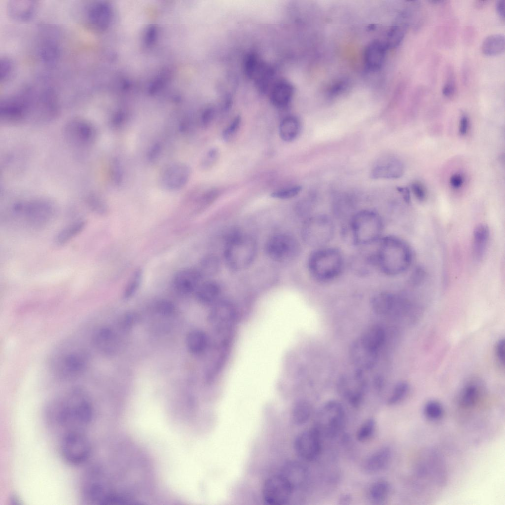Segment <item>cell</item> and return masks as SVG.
<instances>
[{
    "mask_svg": "<svg viewBox=\"0 0 505 505\" xmlns=\"http://www.w3.org/2000/svg\"><path fill=\"white\" fill-rule=\"evenodd\" d=\"M48 411L53 421L68 432H81L93 419L90 399L86 393L78 387L69 389L54 399Z\"/></svg>",
    "mask_w": 505,
    "mask_h": 505,
    "instance_id": "obj_1",
    "label": "cell"
},
{
    "mask_svg": "<svg viewBox=\"0 0 505 505\" xmlns=\"http://www.w3.org/2000/svg\"><path fill=\"white\" fill-rule=\"evenodd\" d=\"M372 254L375 266L389 276H396L405 272L411 265L413 258L409 244L401 238L393 235L382 237Z\"/></svg>",
    "mask_w": 505,
    "mask_h": 505,
    "instance_id": "obj_2",
    "label": "cell"
},
{
    "mask_svg": "<svg viewBox=\"0 0 505 505\" xmlns=\"http://www.w3.org/2000/svg\"><path fill=\"white\" fill-rule=\"evenodd\" d=\"M90 361L88 350L73 342H66L53 352L49 361L53 374L59 379L70 381L83 374Z\"/></svg>",
    "mask_w": 505,
    "mask_h": 505,
    "instance_id": "obj_3",
    "label": "cell"
},
{
    "mask_svg": "<svg viewBox=\"0 0 505 505\" xmlns=\"http://www.w3.org/2000/svg\"><path fill=\"white\" fill-rule=\"evenodd\" d=\"M345 260L341 251L327 246L314 249L308 259V269L311 277L320 283H327L340 276Z\"/></svg>",
    "mask_w": 505,
    "mask_h": 505,
    "instance_id": "obj_4",
    "label": "cell"
},
{
    "mask_svg": "<svg viewBox=\"0 0 505 505\" xmlns=\"http://www.w3.org/2000/svg\"><path fill=\"white\" fill-rule=\"evenodd\" d=\"M347 225L349 237L355 245H370L378 242L382 237L383 219L373 210H362L354 213Z\"/></svg>",
    "mask_w": 505,
    "mask_h": 505,
    "instance_id": "obj_5",
    "label": "cell"
},
{
    "mask_svg": "<svg viewBox=\"0 0 505 505\" xmlns=\"http://www.w3.org/2000/svg\"><path fill=\"white\" fill-rule=\"evenodd\" d=\"M256 252V243L252 237L235 232L227 239L224 256L227 265L231 269L240 271L252 263Z\"/></svg>",
    "mask_w": 505,
    "mask_h": 505,
    "instance_id": "obj_6",
    "label": "cell"
},
{
    "mask_svg": "<svg viewBox=\"0 0 505 505\" xmlns=\"http://www.w3.org/2000/svg\"><path fill=\"white\" fill-rule=\"evenodd\" d=\"M335 232L333 220L328 215L318 214L305 219L301 229V236L309 247L317 249L326 246Z\"/></svg>",
    "mask_w": 505,
    "mask_h": 505,
    "instance_id": "obj_7",
    "label": "cell"
},
{
    "mask_svg": "<svg viewBox=\"0 0 505 505\" xmlns=\"http://www.w3.org/2000/svg\"><path fill=\"white\" fill-rule=\"evenodd\" d=\"M344 420L345 410L342 404L336 400H329L317 411L314 427L322 437L331 439L340 433Z\"/></svg>",
    "mask_w": 505,
    "mask_h": 505,
    "instance_id": "obj_8",
    "label": "cell"
},
{
    "mask_svg": "<svg viewBox=\"0 0 505 505\" xmlns=\"http://www.w3.org/2000/svg\"><path fill=\"white\" fill-rule=\"evenodd\" d=\"M61 453L64 460L72 465H79L90 458L92 447L88 438L82 432H67L60 446Z\"/></svg>",
    "mask_w": 505,
    "mask_h": 505,
    "instance_id": "obj_9",
    "label": "cell"
},
{
    "mask_svg": "<svg viewBox=\"0 0 505 505\" xmlns=\"http://www.w3.org/2000/svg\"><path fill=\"white\" fill-rule=\"evenodd\" d=\"M298 241L291 235L281 233L274 235L267 241L266 253L271 259L281 263L295 260L300 252Z\"/></svg>",
    "mask_w": 505,
    "mask_h": 505,
    "instance_id": "obj_10",
    "label": "cell"
},
{
    "mask_svg": "<svg viewBox=\"0 0 505 505\" xmlns=\"http://www.w3.org/2000/svg\"><path fill=\"white\" fill-rule=\"evenodd\" d=\"M190 167L182 162H176L165 167L160 174L162 187L170 191H178L184 187L190 178Z\"/></svg>",
    "mask_w": 505,
    "mask_h": 505,
    "instance_id": "obj_11",
    "label": "cell"
},
{
    "mask_svg": "<svg viewBox=\"0 0 505 505\" xmlns=\"http://www.w3.org/2000/svg\"><path fill=\"white\" fill-rule=\"evenodd\" d=\"M293 490L280 474L270 477L264 482L262 497L269 505H283L290 500Z\"/></svg>",
    "mask_w": 505,
    "mask_h": 505,
    "instance_id": "obj_12",
    "label": "cell"
},
{
    "mask_svg": "<svg viewBox=\"0 0 505 505\" xmlns=\"http://www.w3.org/2000/svg\"><path fill=\"white\" fill-rule=\"evenodd\" d=\"M84 24L92 30L99 31L105 29L111 19V10L109 5L103 1H92L83 7Z\"/></svg>",
    "mask_w": 505,
    "mask_h": 505,
    "instance_id": "obj_13",
    "label": "cell"
},
{
    "mask_svg": "<svg viewBox=\"0 0 505 505\" xmlns=\"http://www.w3.org/2000/svg\"><path fill=\"white\" fill-rule=\"evenodd\" d=\"M321 437L314 427L301 432L294 440V446L296 453L304 460L314 461L321 451Z\"/></svg>",
    "mask_w": 505,
    "mask_h": 505,
    "instance_id": "obj_14",
    "label": "cell"
},
{
    "mask_svg": "<svg viewBox=\"0 0 505 505\" xmlns=\"http://www.w3.org/2000/svg\"><path fill=\"white\" fill-rule=\"evenodd\" d=\"M202 278L197 268H184L175 273L173 278V285L179 293L188 295L195 292Z\"/></svg>",
    "mask_w": 505,
    "mask_h": 505,
    "instance_id": "obj_15",
    "label": "cell"
},
{
    "mask_svg": "<svg viewBox=\"0 0 505 505\" xmlns=\"http://www.w3.org/2000/svg\"><path fill=\"white\" fill-rule=\"evenodd\" d=\"M235 309L232 303L227 301L216 303L209 314V320L220 331H226L235 321Z\"/></svg>",
    "mask_w": 505,
    "mask_h": 505,
    "instance_id": "obj_16",
    "label": "cell"
},
{
    "mask_svg": "<svg viewBox=\"0 0 505 505\" xmlns=\"http://www.w3.org/2000/svg\"><path fill=\"white\" fill-rule=\"evenodd\" d=\"M403 165L397 159L387 157L379 160L373 167L370 176L374 179H397L402 175Z\"/></svg>",
    "mask_w": 505,
    "mask_h": 505,
    "instance_id": "obj_17",
    "label": "cell"
},
{
    "mask_svg": "<svg viewBox=\"0 0 505 505\" xmlns=\"http://www.w3.org/2000/svg\"><path fill=\"white\" fill-rule=\"evenodd\" d=\"M280 474L287 481L293 491L303 486L309 477L306 467L302 464L293 461L286 463Z\"/></svg>",
    "mask_w": 505,
    "mask_h": 505,
    "instance_id": "obj_18",
    "label": "cell"
},
{
    "mask_svg": "<svg viewBox=\"0 0 505 505\" xmlns=\"http://www.w3.org/2000/svg\"><path fill=\"white\" fill-rule=\"evenodd\" d=\"M359 375L353 379L345 378L339 384L341 395L353 406L357 407L362 401L364 394V385Z\"/></svg>",
    "mask_w": 505,
    "mask_h": 505,
    "instance_id": "obj_19",
    "label": "cell"
},
{
    "mask_svg": "<svg viewBox=\"0 0 505 505\" xmlns=\"http://www.w3.org/2000/svg\"><path fill=\"white\" fill-rule=\"evenodd\" d=\"M378 353L364 346L358 338L351 346L350 355L353 363L359 368L369 369L375 364Z\"/></svg>",
    "mask_w": 505,
    "mask_h": 505,
    "instance_id": "obj_20",
    "label": "cell"
},
{
    "mask_svg": "<svg viewBox=\"0 0 505 505\" xmlns=\"http://www.w3.org/2000/svg\"><path fill=\"white\" fill-rule=\"evenodd\" d=\"M91 344L99 352L109 354L114 352L116 338L113 330L108 327H101L95 330L91 335Z\"/></svg>",
    "mask_w": 505,
    "mask_h": 505,
    "instance_id": "obj_21",
    "label": "cell"
},
{
    "mask_svg": "<svg viewBox=\"0 0 505 505\" xmlns=\"http://www.w3.org/2000/svg\"><path fill=\"white\" fill-rule=\"evenodd\" d=\"M387 48L385 44L374 41L368 44L364 52V63L371 71L379 70L383 65Z\"/></svg>",
    "mask_w": 505,
    "mask_h": 505,
    "instance_id": "obj_22",
    "label": "cell"
},
{
    "mask_svg": "<svg viewBox=\"0 0 505 505\" xmlns=\"http://www.w3.org/2000/svg\"><path fill=\"white\" fill-rule=\"evenodd\" d=\"M37 6L36 1L11 0L7 4V9L9 16L13 19L25 21L34 16Z\"/></svg>",
    "mask_w": 505,
    "mask_h": 505,
    "instance_id": "obj_23",
    "label": "cell"
},
{
    "mask_svg": "<svg viewBox=\"0 0 505 505\" xmlns=\"http://www.w3.org/2000/svg\"><path fill=\"white\" fill-rule=\"evenodd\" d=\"M391 457V448L388 446L382 447L366 458L363 464V469L370 474L379 472L387 467Z\"/></svg>",
    "mask_w": 505,
    "mask_h": 505,
    "instance_id": "obj_24",
    "label": "cell"
},
{
    "mask_svg": "<svg viewBox=\"0 0 505 505\" xmlns=\"http://www.w3.org/2000/svg\"><path fill=\"white\" fill-rule=\"evenodd\" d=\"M490 235L489 227L484 224L477 225L474 229L472 251L476 260H480L484 257L488 247Z\"/></svg>",
    "mask_w": 505,
    "mask_h": 505,
    "instance_id": "obj_25",
    "label": "cell"
},
{
    "mask_svg": "<svg viewBox=\"0 0 505 505\" xmlns=\"http://www.w3.org/2000/svg\"><path fill=\"white\" fill-rule=\"evenodd\" d=\"M27 220L35 226H40L47 223L52 215L51 207L46 204H31L25 210Z\"/></svg>",
    "mask_w": 505,
    "mask_h": 505,
    "instance_id": "obj_26",
    "label": "cell"
},
{
    "mask_svg": "<svg viewBox=\"0 0 505 505\" xmlns=\"http://www.w3.org/2000/svg\"><path fill=\"white\" fill-rule=\"evenodd\" d=\"M397 299V293L380 292L375 294L371 300L373 311L379 315H386L394 312Z\"/></svg>",
    "mask_w": 505,
    "mask_h": 505,
    "instance_id": "obj_27",
    "label": "cell"
},
{
    "mask_svg": "<svg viewBox=\"0 0 505 505\" xmlns=\"http://www.w3.org/2000/svg\"><path fill=\"white\" fill-rule=\"evenodd\" d=\"M386 338L384 329L379 325H373L366 329L359 338L361 342L369 349L378 352Z\"/></svg>",
    "mask_w": 505,
    "mask_h": 505,
    "instance_id": "obj_28",
    "label": "cell"
},
{
    "mask_svg": "<svg viewBox=\"0 0 505 505\" xmlns=\"http://www.w3.org/2000/svg\"><path fill=\"white\" fill-rule=\"evenodd\" d=\"M220 292L219 285L213 281L201 283L195 291L197 300L204 305H209L215 302Z\"/></svg>",
    "mask_w": 505,
    "mask_h": 505,
    "instance_id": "obj_29",
    "label": "cell"
},
{
    "mask_svg": "<svg viewBox=\"0 0 505 505\" xmlns=\"http://www.w3.org/2000/svg\"><path fill=\"white\" fill-rule=\"evenodd\" d=\"M300 131V123L298 119L294 116H288L281 121L279 129V135L285 142H290L294 140Z\"/></svg>",
    "mask_w": 505,
    "mask_h": 505,
    "instance_id": "obj_30",
    "label": "cell"
},
{
    "mask_svg": "<svg viewBox=\"0 0 505 505\" xmlns=\"http://www.w3.org/2000/svg\"><path fill=\"white\" fill-rule=\"evenodd\" d=\"M86 225V222L83 219L78 220L68 225L56 235L54 239L55 244L59 247L66 244L81 232Z\"/></svg>",
    "mask_w": 505,
    "mask_h": 505,
    "instance_id": "obj_31",
    "label": "cell"
},
{
    "mask_svg": "<svg viewBox=\"0 0 505 505\" xmlns=\"http://www.w3.org/2000/svg\"><path fill=\"white\" fill-rule=\"evenodd\" d=\"M186 345L188 350L194 354L202 353L208 345V337L202 330L195 329L188 333L186 337Z\"/></svg>",
    "mask_w": 505,
    "mask_h": 505,
    "instance_id": "obj_32",
    "label": "cell"
},
{
    "mask_svg": "<svg viewBox=\"0 0 505 505\" xmlns=\"http://www.w3.org/2000/svg\"><path fill=\"white\" fill-rule=\"evenodd\" d=\"M505 40L504 35L494 34L487 36L481 45L482 53L486 56H495L505 50Z\"/></svg>",
    "mask_w": 505,
    "mask_h": 505,
    "instance_id": "obj_33",
    "label": "cell"
},
{
    "mask_svg": "<svg viewBox=\"0 0 505 505\" xmlns=\"http://www.w3.org/2000/svg\"><path fill=\"white\" fill-rule=\"evenodd\" d=\"M390 489V485L387 481L377 480L373 482L369 488V500L374 504H381L388 498Z\"/></svg>",
    "mask_w": 505,
    "mask_h": 505,
    "instance_id": "obj_34",
    "label": "cell"
},
{
    "mask_svg": "<svg viewBox=\"0 0 505 505\" xmlns=\"http://www.w3.org/2000/svg\"><path fill=\"white\" fill-rule=\"evenodd\" d=\"M313 411L311 403L306 400H300L294 405L292 410V419L296 425H302L309 420Z\"/></svg>",
    "mask_w": 505,
    "mask_h": 505,
    "instance_id": "obj_35",
    "label": "cell"
},
{
    "mask_svg": "<svg viewBox=\"0 0 505 505\" xmlns=\"http://www.w3.org/2000/svg\"><path fill=\"white\" fill-rule=\"evenodd\" d=\"M219 268V262L217 257L214 255H208L202 259L197 269L203 277L214 275L218 272Z\"/></svg>",
    "mask_w": 505,
    "mask_h": 505,
    "instance_id": "obj_36",
    "label": "cell"
},
{
    "mask_svg": "<svg viewBox=\"0 0 505 505\" xmlns=\"http://www.w3.org/2000/svg\"><path fill=\"white\" fill-rule=\"evenodd\" d=\"M142 279V270L140 269L136 270L125 287L123 292V299H129L135 294L141 284Z\"/></svg>",
    "mask_w": 505,
    "mask_h": 505,
    "instance_id": "obj_37",
    "label": "cell"
},
{
    "mask_svg": "<svg viewBox=\"0 0 505 505\" xmlns=\"http://www.w3.org/2000/svg\"><path fill=\"white\" fill-rule=\"evenodd\" d=\"M479 395L477 386L472 384L467 385L463 390L460 398L461 404L465 407L473 406L476 402Z\"/></svg>",
    "mask_w": 505,
    "mask_h": 505,
    "instance_id": "obj_38",
    "label": "cell"
},
{
    "mask_svg": "<svg viewBox=\"0 0 505 505\" xmlns=\"http://www.w3.org/2000/svg\"><path fill=\"white\" fill-rule=\"evenodd\" d=\"M406 26L405 25H396L391 28L385 44L387 48L396 47L401 43L404 36Z\"/></svg>",
    "mask_w": 505,
    "mask_h": 505,
    "instance_id": "obj_39",
    "label": "cell"
},
{
    "mask_svg": "<svg viewBox=\"0 0 505 505\" xmlns=\"http://www.w3.org/2000/svg\"><path fill=\"white\" fill-rule=\"evenodd\" d=\"M59 55L58 47L53 41H46L42 46L40 51L41 59L50 64L54 63L57 60Z\"/></svg>",
    "mask_w": 505,
    "mask_h": 505,
    "instance_id": "obj_40",
    "label": "cell"
},
{
    "mask_svg": "<svg viewBox=\"0 0 505 505\" xmlns=\"http://www.w3.org/2000/svg\"><path fill=\"white\" fill-rule=\"evenodd\" d=\"M408 390L409 385L407 382L401 381L397 383L387 399V404L389 405H393L399 402L406 396Z\"/></svg>",
    "mask_w": 505,
    "mask_h": 505,
    "instance_id": "obj_41",
    "label": "cell"
},
{
    "mask_svg": "<svg viewBox=\"0 0 505 505\" xmlns=\"http://www.w3.org/2000/svg\"><path fill=\"white\" fill-rule=\"evenodd\" d=\"M376 421L371 418L367 419L360 427L356 437L361 442L365 441L371 438L374 434L376 429Z\"/></svg>",
    "mask_w": 505,
    "mask_h": 505,
    "instance_id": "obj_42",
    "label": "cell"
},
{
    "mask_svg": "<svg viewBox=\"0 0 505 505\" xmlns=\"http://www.w3.org/2000/svg\"><path fill=\"white\" fill-rule=\"evenodd\" d=\"M443 412L441 405L437 401L431 400L428 402L424 407L426 416L431 420H437L442 415Z\"/></svg>",
    "mask_w": 505,
    "mask_h": 505,
    "instance_id": "obj_43",
    "label": "cell"
},
{
    "mask_svg": "<svg viewBox=\"0 0 505 505\" xmlns=\"http://www.w3.org/2000/svg\"><path fill=\"white\" fill-rule=\"evenodd\" d=\"M301 189L302 187L301 186L295 185L275 191L271 194V196L274 198L279 199H289L298 194Z\"/></svg>",
    "mask_w": 505,
    "mask_h": 505,
    "instance_id": "obj_44",
    "label": "cell"
},
{
    "mask_svg": "<svg viewBox=\"0 0 505 505\" xmlns=\"http://www.w3.org/2000/svg\"><path fill=\"white\" fill-rule=\"evenodd\" d=\"M14 70V64L11 59L4 56L0 59V81L5 82Z\"/></svg>",
    "mask_w": 505,
    "mask_h": 505,
    "instance_id": "obj_45",
    "label": "cell"
},
{
    "mask_svg": "<svg viewBox=\"0 0 505 505\" xmlns=\"http://www.w3.org/2000/svg\"><path fill=\"white\" fill-rule=\"evenodd\" d=\"M241 122L240 115L236 116L231 124L224 130L222 133V137L224 141H229L238 131Z\"/></svg>",
    "mask_w": 505,
    "mask_h": 505,
    "instance_id": "obj_46",
    "label": "cell"
},
{
    "mask_svg": "<svg viewBox=\"0 0 505 505\" xmlns=\"http://www.w3.org/2000/svg\"><path fill=\"white\" fill-rule=\"evenodd\" d=\"M218 156L217 149L212 148L209 150L203 157L200 163V167L204 170L211 168L216 161Z\"/></svg>",
    "mask_w": 505,
    "mask_h": 505,
    "instance_id": "obj_47",
    "label": "cell"
},
{
    "mask_svg": "<svg viewBox=\"0 0 505 505\" xmlns=\"http://www.w3.org/2000/svg\"><path fill=\"white\" fill-rule=\"evenodd\" d=\"M456 92V86L454 75L450 72L442 88L443 95L448 98L453 96Z\"/></svg>",
    "mask_w": 505,
    "mask_h": 505,
    "instance_id": "obj_48",
    "label": "cell"
},
{
    "mask_svg": "<svg viewBox=\"0 0 505 505\" xmlns=\"http://www.w3.org/2000/svg\"><path fill=\"white\" fill-rule=\"evenodd\" d=\"M89 206L91 210L100 215H106L108 211V207L105 202L97 197L89 200Z\"/></svg>",
    "mask_w": 505,
    "mask_h": 505,
    "instance_id": "obj_49",
    "label": "cell"
},
{
    "mask_svg": "<svg viewBox=\"0 0 505 505\" xmlns=\"http://www.w3.org/2000/svg\"><path fill=\"white\" fill-rule=\"evenodd\" d=\"M216 114V109L213 107L210 106L206 108L202 112L200 123L201 125L206 128L209 126L214 119Z\"/></svg>",
    "mask_w": 505,
    "mask_h": 505,
    "instance_id": "obj_50",
    "label": "cell"
},
{
    "mask_svg": "<svg viewBox=\"0 0 505 505\" xmlns=\"http://www.w3.org/2000/svg\"><path fill=\"white\" fill-rule=\"evenodd\" d=\"M112 168L113 180L116 184L120 185L123 182L124 174L123 168L119 160L115 159L113 161Z\"/></svg>",
    "mask_w": 505,
    "mask_h": 505,
    "instance_id": "obj_51",
    "label": "cell"
},
{
    "mask_svg": "<svg viewBox=\"0 0 505 505\" xmlns=\"http://www.w3.org/2000/svg\"><path fill=\"white\" fill-rule=\"evenodd\" d=\"M157 312L163 315H170L173 313L175 310L174 304L167 300H161L158 301L155 305Z\"/></svg>",
    "mask_w": 505,
    "mask_h": 505,
    "instance_id": "obj_52",
    "label": "cell"
},
{
    "mask_svg": "<svg viewBox=\"0 0 505 505\" xmlns=\"http://www.w3.org/2000/svg\"><path fill=\"white\" fill-rule=\"evenodd\" d=\"M162 151V145L159 142L153 144L149 148L147 154V159L151 162H155L159 157Z\"/></svg>",
    "mask_w": 505,
    "mask_h": 505,
    "instance_id": "obj_53",
    "label": "cell"
},
{
    "mask_svg": "<svg viewBox=\"0 0 505 505\" xmlns=\"http://www.w3.org/2000/svg\"><path fill=\"white\" fill-rule=\"evenodd\" d=\"M412 190L418 200L423 201L426 198V191L423 185L419 182H414L411 185Z\"/></svg>",
    "mask_w": 505,
    "mask_h": 505,
    "instance_id": "obj_54",
    "label": "cell"
},
{
    "mask_svg": "<svg viewBox=\"0 0 505 505\" xmlns=\"http://www.w3.org/2000/svg\"><path fill=\"white\" fill-rule=\"evenodd\" d=\"M496 357L500 362L504 364L505 359V340L500 339L497 342L495 348Z\"/></svg>",
    "mask_w": 505,
    "mask_h": 505,
    "instance_id": "obj_55",
    "label": "cell"
},
{
    "mask_svg": "<svg viewBox=\"0 0 505 505\" xmlns=\"http://www.w3.org/2000/svg\"><path fill=\"white\" fill-rule=\"evenodd\" d=\"M135 314L128 313L125 315L122 321V326L126 329L130 328L137 321V317Z\"/></svg>",
    "mask_w": 505,
    "mask_h": 505,
    "instance_id": "obj_56",
    "label": "cell"
},
{
    "mask_svg": "<svg viewBox=\"0 0 505 505\" xmlns=\"http://www.w3.org/2000/svg\"><path fill=\"white\" fill-rule=\"evenodd\" d=\"M469 119L465 114H462L459 124V133L461 135H465L468 130Z\"/></svg>",
    "mask_w": 505,
    "mask_h": 505,
    "instance_id": "obj_57",
    "label": "cell"
},
{
    "mask_svg": "<svg viewBox=\"0 0 505 505\" xmlns=\"http://www.w3.org/2000/svg\"><path fill=\"white\" fill-rule=\"evenodd\" d=\"M464 182V179L463 176L459 174H455L453 175L450 179V183L451 185L455 188H458L460 187Z\"/></svg>",
    "mask_w": 505,
    "mask_h": 505,
    "instance_id": "obj_58",
    "label": "cell"
},
{
    "mask_svg": "<svg viewBox=\"0 0 505 505\" xmlns=\"http://www.w3.org/2000/svg\"><path fill=\"white\" fill-rule=\"evenodd\" d=\"M496 9L499 16L502 19L505 18V1L499 0L496 3Z\"/></svg>",
    "mask_w": 505,
    "mask_h": 505,
    "instance_id": "obj_59",
    "label": "cell"
},
{
    "mask_svg": "<svg viewBox=\"0 0 505 505\" xmlns=\"http://www.w3.org/2000/svg\"><path fill=\"white\" fill-rule=\"evenodd\" d=\"M397 190L402 195L405 202L409 203L410 199L409 189L406 187H397Z\"/></svg>",
    "mask_w": 505,
    "mask_h": 505,
    "instance_id": "obj_60",
    "label": "cell"
},
{
    "mask_svg": "<svg viewBox=\"0 0 505 505\" xmlns=\"http://www.w3.org/2000/svg\"><path fill=\"white\" fill-rule=\"evenodd\" d=\"M125 120V115L123 113L116 114L113 119V124L115 126L123 125Z\"/></svg>",
    "mask_w": 505,
    "mask_h": 505,
    "instance_id": "obj_61",
    "label": "cell"
},
{
    "mask_svg": "<svg viewBox=\"0 0 505 505\" xmlns=\"http://www.w3.org/2000/svg\"><path fill=\"white\" fill-rule=\"evenodd\" d=\"M350 501H351V497L348 494L342 495L339 500L340 504L342 505L348 504Z\"/></svg>",
    "mask_w": 505,
    "mask_h": 505,
    "instance_id": "obj_62",
    "label": "cell"
}]
</instances>
